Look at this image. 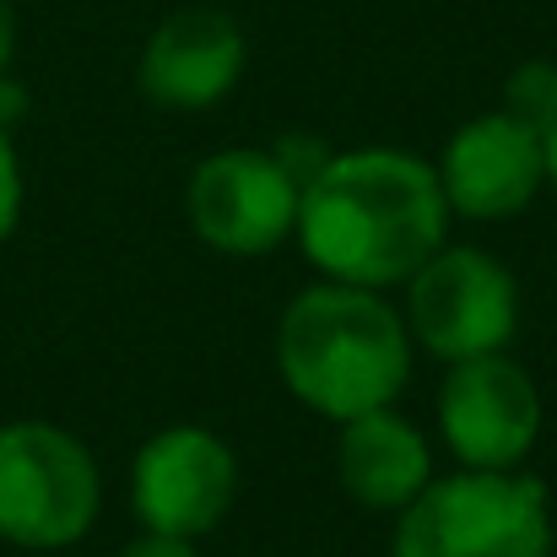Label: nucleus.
Here are the masks:
<instances>
[{
  "instance_id": "nucleus-1",
  "label": "nucleus",
  "mask_w": 557,
  "mask_h": 557,
  "mask_svg": "<svg viewBox=\"0 0 557 557\" xmlns=\"http://www.w3.org/2000/svg\"><path fill=\"white\" fill-rule=\"evenodd\" d=\"M449 222L433 163L400 147H352L331 152L304 185L293 238L325 282L389 293L449 244Z\"/></svg>"
},
{
  "instance_id": "nucleus-2",
  "label": "nucleus",
  "mask_w": 557,
  "mask_h": 557,
  "mask_svg": "<svg viewBox=\"0 0 557 557\" xmlns=\"http://www.w3.org/2000/svg\"><path fill=\"white\" fill-rule=\"evenodd\" d=\"M411 352L406 314L373 287L320 276L276 320V373L287 395L331 422L395 406L411 379Z\"/></svg>"
},
{
  "instance_id": "nucleus-3",
  "label": "nucleus",
  "mask_w": 557,
  "mask_h": 557,
  "mask_svg": "<svg viewBox=\"0 0 557 557\" xmlns=\"http://www.w3.org/2000/svg\"><path fill=\"white\" fill-rule=\"evenodd\" d=\"M389 557H553V493L531 471L460 466L395 515Z\"/></svg>"
},
{
  "instance_id": "nucleus-4",
  "label": "nucleus",
  "mask_w": 557,
  "mask_h": 557,
  "mask_svg": "<svg viewBox=\"0 0 557 557\" xmlns=\"http://www.w3.org/2000/svg\"><path fill=\"white\" fill-rule=\"evenodd\" d=\"M103 509L92 449L60 422H0V542L22 553L76 547Z\"/></svg>"
},
{
  "instance_id": "nucleus-5",
  "label": "nucleus",
  "mask_w": 557,
  "mask_h": 557,
  "mask_svg": "<svg viewBox=\"0 0 557 557\" xmlns=\"http://www.w3.org/2000/svg\"><path fill=\"white\" fill-rule=\"evenodd\" d=\"M400 314L411 342L438 363L493 358L509 352L520 331V282L498 255L476 244H444L406 276Z\"/></svg>"
},
{
  "instance_id": "nucleus-6",
  "label": "nucleus",
  "mask_w": 557,
  "mask_h": 557,
  "mask_svg": "<svg viewBox=\"0 0 557 557\" xmlns=\"http://www.w3.org/2000/svg\"><path fill=\"white\" fill-rule=\"evenodd\" d=\"M304 185L271 147H222L189 169L185 222L189 233L227 260L276 255L298 233Z\"/></svg>"
},
{
  "instance_id": "nucleus-7",
  "label": "nucleus",
  "mask_w": 557,
  "mask_h": 557,
  "mask_svg": "<svg viewBox=\"0 0 557 557\" xmlns=\"http://www.w3.org/2000/svg\"><path fill=\"white\" fill-rule=\"evenodd\" d=\"M542 384L509 352L449 363L438 384V433L466 471H520L542 438Z\"/></svg>"
},
{
  "instance_id": "nucleus-8",
  "label": "nucleus",
  "mask_w": 557,
  "mask_h": 557,
  "mask_svg": "<svg viewBox=\"0 0 557 557\" xmlns=\"http://www.w3.org/2000/svg\"><path fill=\"white\" fill-rule=\"evenodd\" d=\"M238 498V455L222 433L200 422H174L152 433L131 460V509L141 531L200 542L227 520Z\"/></svg>"
},
{
  "instance_id": "nucleus-9",
  "label": "nucleus",
  "mask_w": 557,
  "mask_h": 557,
  "mask_svg": "<svg viewBox=\"0 0 557 557\" xmlns=\"http://www.w3.org/2000/svg\"><path fill=\"white\" fill-rule=\"evenodd\" d=\"M433 174L455 216L509 222L531 211L536 195L547 189V141L531 125H520L509 109H487L444 141Z\"/></svg>"
},
{
  "instance_id": "nucleus-10",
  "label": "nucleus",
  "mask_w": 557,
  "mask_h": 557,
  "mask_svg": "<svg viewBox=\"0 0 557 557\" xmlns=\"http://www.w3.org/2000/svg\"><path fill=\"white\" fill-rule=\"evenodd\" d=\"M244 65H249V38L238 16L216 5H185L147 33L136 60V87L158 109L200 114L238 87Z\"/></svg>"
},
{
  "instance_id": "nucleus-11",
  "label": "nucleus",
  "mask_w": 557,
  "mask_h": 557,
  "mask_svg": "<svg viewBox=\"0 0 557 557\" xmlns=\"http://www.w3.org/2000/svg\"><path fill=\"white\" fill-rule=\"evenodd\" d=\"M433 449L411 417L395 406L363 411L336 433V482L369 515H400L433 482Z\"/></svg>"
},
{
  "instance_id": "nucleus-12",
  "label": "nucleus",
  "mask_w": 557,
  "mask_h": 557,
  "mask_svg": "<svg viewBox=\"0 0 557 557\" xmlns=\"http://www.w3.org/2000/svg\"><path fill=\"white\" fill-rule=\"evenodd\" d=\"M504 109L547 141V131L557 125V65L553 60H520L509 71V82H504Z\"/></svg>"
},
{
  "instance_id": "nucleus-13",
  "label": "nucleus",
  "mask_w": 557,
  "mask_h": 557,
  "mask_svg": "<svg viewBox=\"0 0 557 557\" xmlns=\"http://www.w3.org/2000/svg\"><path fill=\"white\" fill-rule=\"evenodd\" d=\"M22 158H16V141H11V131L0 125V244L16 233V222H22Z\"/></svg>"
},
{
  "instance_id": "nucleus-14",
  "label": "nucleus",
  "mask_w": 557,
  "mask_h": 557,
  "mask_svg": "<svg viewBox=\"0 0 557 557\" xmlns=\"http://www.w3.org/2000/svg\"><path fill=\"white\" fill-rule=\"evenodd\" d=\"M120 557H200L195 553V542H185V536H163V531H141L131 547Z\"/></svg>"
},
{
  "instance_id": "nucleus-15",
  "label": "nucleus",
  "mask_w": 557,
  "mask_h": 557,
  "mask_svg": "<svg viewBox=\"0 0 557 557\" xmlns=\"http://www.w3.org/2000/svg\"><path fill=\"white\" fill-rule=\"evenodd\" d=\"M22 114H27V87L5 71V76H0V125H5V131H16V120H22Z\"/></svg>"
},
{
  "instance_id": "nucleus-16",
  "label": "nucleus",
  "mask_w": 557,
  "mask_h": 557,
  "mask_svg": "<svg viewBox=\"0 0 557 557\" xmlns=\"http://www.w3.org/2000/svg\"><path fill=\"white\" fill-rule=\"evenodd\" d=\"M11 60H16V5L0 0V76L11 71Z\"/></svg>"
},
{
  "instance_id": "nucleus-17",
  "label": "nucleus",
  "mask_w": 557,
  "mask_h": 557,
  "mask_svg": "<svg viewBox=\"0 0 557 557\" xmlns=\"http://www.w3.org/2000/svg\"><path fill=\"white\" fill-rule=\"evenodd\" d=\"M547 185L557 189V125L547 131Z\"/></svg>"
}]
</instances>
